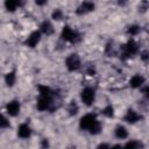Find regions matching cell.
<instances>
[{
    "mask_svg": "<svg viewBox=\"0 0 149 149\" xmlns=\"http://www.w3.org/2000/svg\"><path fill=\"white\" fill-rule=\"evenodd\" d=\"M79 126L81 129L90 130L91 134H99L101 130V123L97 120L94 114H86L80 119Z\"/></svg>",
    "mask_w": 149,
    "mask_h": 149,
    "instance_id": "6da1fadb",
    "label": "cell"
},
{
    "mask_svg": "<svg viewBox=\"0 0 149 149\" xmlns=\"http://www.w3.org/2000/svg\"><path fill=\"white\" fill-rule=\"evenodd\" d=\"M137 51H139L137 43L133 38H130V40H128V42L125 45H121V58L126 59V58L130 57L132 55H136Z\"/></svg>",
    "mask_w": 149,
    "mask_h": 149,
    "instance_id": "7a4b0ae2",
    "label": "cell"
},
{
    "mask_svg": "<svg viewBox=\"0 0 149 149\" xmlns=\"http://www.w3.org/2000/svg\"><path fill=\"white\" fill-rule=\"evenodd\" d=\"M61 37L64 40V41H68V42H71V43H77L79 40H80V35L72 30L70 27L65 26L62 30V34H61Z\"/></svg>",
    "mask_w": 149,
    "mask_h": 149,
    "instance_id": "3957f363",
    "label": "cell"
},
{
    "mask_svg": "<svg viewBox=\"0 0 149 149\" xmlns=\"http://www.w3.org/2000/svg\"><path fill=\"white\" fill-rule=\"evenodd\" d=\"M66 68L69 71H76L80 68V58L77 54H71L68 58H66Z\"/></svg>",
    "mask_w": 149,
    "mask_h": 149,
    "instance_id": "277c9868",
    "label": "cell"
},
{
    "mask_svg": "<svg viewBox=\"0 0 149 149\" xmlns=\"http://www.w3.org/2000/svg\"><path fill=\"white\" fill-rule=\"evenodd\" d=\"M94 97H95L94 91H93L91 87H86V88H84V90L81 91V93H80L81 101H83L85 105H87V106L92 105V102L94 101Z\"/></svg>",
    "mask_w": 149,
    "mask_h": 149,
    "instance_id": "5b68a950",
    "label": "cell"
},
{
    "mask_svg": "<svg viewBox=\"0 0 149 149\" xmlns=\"http://www.w3.org/2000/svg\"><path fill=\"white\" fill-rule=\"evenodd\" d=\"M93 9H94V3H93V2H91V1H84V2L77 8L76 13L79 14V15H83V14H86V13H88V12H92Z\"/></svg>",
    "mask_w": 149,
    "mask_h": 149,
    "instance_id": "8992f818",
    "label": "cell"
},
{
    "mask_svg": "<svg viewBox=\"0 0 149 149\" xmlns=\"http://www.w3.org/2000/svg\"><path fill=\"white\" fill-rule=\"evenodd\" d=\"M40 40H41V33L40 31H33L30 35H29V37L26 40V44L28 45V47H30V48H34L38 42H40Z\"/></svg>",
    "mask_w": 149,
    "mask_h": 149,
    "instance_id": "52a82bcc",
    "label": "cell"
},
{
    "mask_svg": "<svg viewBox=\"0 0 149 149\" xmlns=\"http://www.w3.org/2000/svg\"><path fill=\"white\" fill-rule=\"evenodd\" d=\"M6 109H7V113H8L9 115L15 116V115H17L19 112H20V104H19L16 100H13V101H10V102L7 104Z\"/></svg>",
    "mask_w": 149,
    "mask_h": 149,
    "instance_id": "ba28073f",
    "label": "cell"
},
{
    "mask_svg": "<svg viewBox=\"0 0 149 149\" xmlns=\"http://www.w3.org/2000/svg\"><path fill=\"white\" fill-rule=\"evenodd\" d=\"M142 119V116L140 115V114H137L135 111H133V109H128L127 111V113H126V115H125V121H127V122H129V123H134V122H137L139 120H141Z\"/></svg>",
    "mask_w": 149,
    "mask_h": 149,
    "instance_id": "9c48e42d",
    "label": "cell"
},
{
    "mask_svg": "<svg viewBox=\"0 0 149 149\" xmlns=\"http://www.w3.org/2000/svg\"><path fill=\"white\" fill-rule=\"evenodd\" d=\"M30 128H29V126L28 125H26V123H22V125H20V127H19V129H17V135L21 137V139H28L29 136H30Z\"/></svg>",
    "mask_w": 149,
    "mask_h": 149,
    "instance_id": "30bf717a",
    "label": "cell"
},
{
    "mask_svg": "<svg viewBox=\"0 0 149 149\" xmlns=\"http://www.w3.org/2000/svg\"><path fill=\"white\" fill-rule=\"evenodd\" d=\"M129 84H130V86H132L133 88L141 87V86H142V84H144V78H143L141 74H135V76H133V77H132V79H130Z\"/></svg>",
    "mask_w": 149,
    "mask_h": 149,
    "instance_id": "8fae6325",
    "label": "cell"
},
{
    "mask_svg": "<svg viewBox=\"0 0 149 149\" xmlns=\"http://www.w3.org/2000/svg\"><path fill=\"white\" fill-rule=\"evenodd\" d=\"M41 31L45 35H51L54 33V27L50 21H43L41 24Z\"/></svg>",
    "mask_w": 149,
    "mask_h": 149,
    "instance_id": "7c38bea8",
    "label": "cell"
},
{
    "mask_svg": "<svg viewBox=\"0 0 149 149\" xmlns=\"http://www.w3.org/2000/svg\"><path fill=\"white\" fill-rule=\"evenodd\" d=\"M114 134H115V136L118 137V139H126L127 136H128V132H127V129L123 127V126H118L116 128H115V132H114Z\"/></svg>",
    "mask_w": 149,
    "mask_h": 149,
    "instance_id": "4fadbf2b",
    "label": "cell"
},
{
    "mask_svg": "<svg viewBox=\"0 0 149 149\" xmlns=\"http://www.w3.org/2000/svg\"><path fill=\"white\" fill-rule=\"evenodd\" d=\"M5 6H6L7 10L14 12V10L17 8L19 2H17V0H5Z\"/></svg>",
    "mask_w": 149,
    "mask_h": 149,
    "instance_id": "5bb4252c",
    "label": "cell"
},
{
    "mask_svg": "<svg viewBox=\"0 0 149 149\" xmlns=\"http://www.w3.org/2000/svg\"><path fill=\"white\" fill-rule=\"evenodd\" d=\"M5 81L8 86H13L14 83H15V71H12V72H8L5 77Z\"/></svg>",
    "mask_w": 149,
    "mask_h": 149,
    "instance_id": "9a60e30c",
    "label": "cell"
},
{
    "mask_svg": "<svg viewBox=\"0 0 149 149\" xmlns=\"http://www.w3.org/2000/svg\"><path fill=\"white\" fill-rule=\"evenodd\" d=\"M68 112L70 113V115H76L78 112V106L76 104V101H71L69 107H68Z\"/></svg>",
    "mask_w": 149,
    "mask_h": 149,
    "instance_id": "2e32d148",
    "label": "cell"
},
{
    "mask_svg": "<svg viewBox=\"0 0 149 149\" xmlns=\"http://www.w3.org/2000/svg\"><path fill=\"white\" fill-rule=\"evenodd\" d=\"M128 34L129 35H132V36H135V35H137L139 34V31H140V27L139 26H136V24H132V26H129L128 27Z\"/></svg>",
    "mask_w": 149,
    "mask_h": 149,
    "instance_id": "e0dca14e",
    "label": "cell"
},
{
    "mask_svg": "<svg viewBox=\"0 0 149 149\" xmlns=\"http://www.w3.org/2000/svg\"><path fill=\"white\" fill-rule=\"evenodd\" d=\"M102 114H105V115L108 116V118H112L113 114H114V109H113V107H112L111 105H107V106L102 109Z\"/></svg>",
    "mask_w": 149,
    "mask_h": 149,
    "instance_id": "ac0fdd59",
    "label": "cell"
},
{
    "mask_svg": "<svg viewBox=\"0 0 149 149\" xmlns=\"http://www.w3.org/2000/svg\"><path fill=\"white\" fill-rule=\"evenodd\" d=\"M125 147H127V148H142L143 144L139 141H130V142H127L125 144Z\"/></svg>",
    "mask_w": 149,
    "mask_h": 149,
    "instance_id": "d6986e66",
    "label": "cell"
},
{
    "mask_svg": "<svg viewBox=\"0 0 149 149\" xmlns=\"http://www.w3.org/2000/svg\"><path fill=\"white\" fill-rule=\"evenodd\" d=\"M51 16H52L54 20H62V19H63V12H62L61 9H55V10L52 12Z\"/></svg>",
    "mask_w": 149,
    "mask_h": 149,
    "instance_id": "ffe728a7",
    "label": "cell"
},
{
    "mask_svg": "<svg viewBox=\"0 0 149 149\" xmlns=\"http://www.w3.org/2000/svg\"><path fill=\"white\" fill-rule=\"evenodd\" d=\"M0 127H1V128H7V127H9V121H8L2 114H0Z\"/></svg>",
    "mask_w": 149,
    "mask_h": 149,
    "instance_id": "44dd1931",
    "label": "cell"
},
{
    "mask_svg": "<svg viewBox=\"0 0 149 149\" xmlns=\"http://www.w3.org/2000/svg\"><path fill=\"white\" fill-rule=\"evenodd\" d=\"M148 1L147 0H142L141 2H140V6H139V9L142 12V13H144L147 9H148Z\"/></svg>",
    "mask_w": 149,
    "mask_h": 149,
    "instance_id": "7402d4cb",
    "label": "cell"
},
{
    "mask_svg": "<svg viewBox=\"0 0 149 149\" xmlns=\"http://www.w3.org/2000/svg\"><path fill=\"white\" fill-rule=\"evenodd\" d=\"M106 54H107L109 57H112V56L114 55V50H113V47H111V43L107 44V47H106Z\"/></svg>",
    "mask_w": 149,
    "mask_h": 149,
    "instance_id": "603a6c76",
    "label": "cell"
},
{
    "mask_svg": "<svg viewBox=\"0 0 149 149\" xmlns=\"http://www.w3.org/2000/svg\"><path fill=\"white\" fill-rule=\"evenodd\" d=\"M141 58H142L143 62H147V61H148V51H147V50L142 51V54H141Z\"/></svg>",
    "mask_w": 149,
    "mask_h": 149,
    "instance_id": "cb8c5ba5",
    "label": "cell"
},
{
    "mask_svg": "<svg viewBox=\"0 0 149 149\" xmlns=\"http://www.w3.org/2000/svg\"><path fill=\"white\" fill-rule=\"evenodd\" d=\"M48 0H35V2L38 5V6H43Z\"/></svg>",
    "mask_w": 149,
    "mask_h": 149,
    "instance_id": "d4e9b609",
    "label": "cell"
},
{
    "mask_svg": "<svg viewBox=\"0 0 149 149\" xmlns=\"http://www.w3.org/2000/svg\"><path fill=\"white\" fill-rule=\"evenodd\" d=\"M142 92H143L144 95H148V86H144V87L142 88Z\"/></svg>",
    "mask_w": 149,
    "mask_h": 149,
    "instance_id": "484cf974",
    "label": "cell"
},
{
    "mask_svg": "<svg viewBox=\"0 0 149 149\" xmlns=\"http://www.w3.org/2000/svg\"><path fill=\"white\" fill-rule=\"evenodd\" d=\"M127 1H128V0H119V5L123 6V5H126V3H127Z\"/></svg>",
    "mask_w": 149,
    "mask_h": 149,
    "instance_id": "4316f807",
    "label": "cell"
},
{
    "mask_svg": "<svg viewBox=\"0 0 149 149\" xmlns=\"http://www.w3.org/2000/svg\"><path fill=\"white\" fill-rule=\"evenodd\" d=\"M24 1H26V0H17L19 6H23V5H24Z\"/></svg>",
    "mask_w": 149,
    "mask_h": 149,
    "instance_id": "83f0119b",
    "label": "cell"
},
{
    "mask_svg": "<svg viewBox=\"0 0 149 149\" xmlns=\"http://www.w3.org/2000/svg\"><path fill=\"white\" fill-rule=\"evenodd\" d=\"M42 147H48V142H47V140H43V142H42Z\"/></svg>",
    "mask_w": 149,
    "mask_h": 149,
    "instance_id": "f1b7e54d",
    "label": "cell"
}]
</instances>
